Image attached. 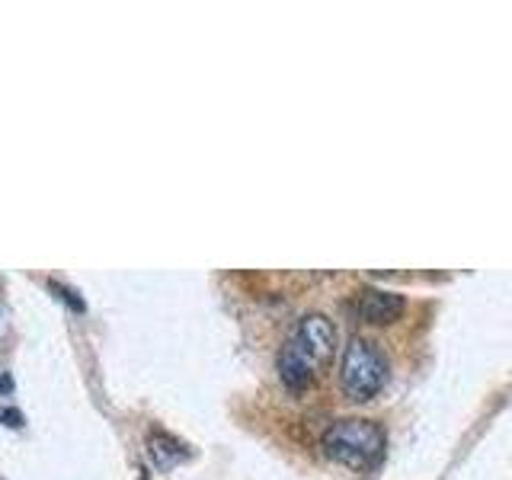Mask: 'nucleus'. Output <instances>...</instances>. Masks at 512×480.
<instances>
[{"instance_id":"obj_1","label":"nucleus","mask_w":512,"mask_h":480,"mask_svg":"<svg viewBox=\"0 0 512 480\" xmlns=\"http://www.w3.org/2000/svg\"><path fill=\"white\" fill-rule=\"evenodd\" d=\"M336 356V327L327 314H304L298 320L295 333L288 336L279 349V375L285 388L304 391L317 381V375L333 362Z\"/></svg>"},{"instance_id":"obj_2","label":"nucleus","mask_w":512,"mask_h":480,"mask_svg":"<svg viewBox=\"0 0 512 480\" xmlns=\"http://www.w3.org/2000/svg\"><path fill=\"white\" fill-rule=\"evenodd\" d=\"M384 445L388 436L375 420H365V416H343V420H333L320 439V448L327 452L330 461L343 464L349 471H368L375 468L384 455Z\"/></svg>"},{"instance_id":"obj_3","label":"nucleus","mask_w":512,"mask_h":480,"mask_svg":"<svg viewBox=\"0 0 512 480\" xmlns=\"http://www.w3.org/2000/svg\"><path fill=\"white\" fill-rule=\"evenodd\" d=\"M340 384L352 400H372L388 384V359L368 336H349L340 359Z\"/></svg>"},{"instance_id":"obj_4","label":"nucleus","mask_w":512,"mask_h":480,"mask_svg":"<svg viewBox=\"0 0 512 480\" xmlns=\"http://www.w3.org/2000/svg\"><path fill=\"white\" fill-rule=\"evenodd\" d=\"M404 308H407L404 295L391 292V288L365 285V288H359V295H356V311H359V317L365 320V324H372V327L394 324V320H400V314H404Z\"/></svg>"}]
</instances>
